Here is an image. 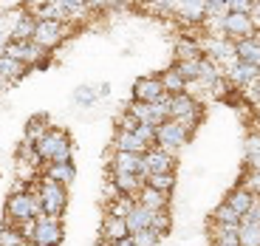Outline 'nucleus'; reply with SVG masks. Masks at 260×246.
Instances as JSON below:
<instances>
[{"label":"nucleus","instance_id":"45","mask_svg":"<svg viewBox=\"0 0 260 246\" xmlns=\"http://www.w3.org/2000/svg\"><path fill=\"white\" fill-rule=\"evenodd\" d=\"M96 88H99V97H102V99L111 97V82H99Z\"/></svg>","mask_w":260,"mask_h":246},{"label":"nucleus","instance_id":"37","mask_svg":"<svg viewBox=\"0 0 260 246\" xmlns=\"http://www.w3.org/2000/svg\"><path fill=\"white\" fill-rule=\"evenodd\" d=\"M238 184H241V187H246L252 195H257V198H260V170L243 167V173H241V178H238Z\"/></svg>","mask_w":260,"mask_h":246},{"label":"nucleus","instance_id":"30","mask_svg":"<svg viewBox=\"0 0 260 246\" xmlns=\"http://www.w3.org/2000/svg\"><path fill=\"white\" fill-rule=\"evenodd\" d=\"M238 235H241V246H260V221L243 218L241 227H238Z\"/></svg>","mask_w":260,"mask_h":246},{"label":"nucleus","instance_id":"28","mask_svg":"<svg viewBox=\"0 0 260 246\" xmlns=\"http://www.w3.org/2000/svg\"><path fill=\"white\" fill-rule=\"evenodd\" d=\"M161 82H164V88H167L170 97H173V94H184V91H187V79H184V74L176 68V63L161 71Z\"/></svg>","mask_w":260,"mask_h":246},{"label":"nucleus","instance_id":"2","mask_svg":"<svg viewBox=\"0 0 260 246\" xmlns=\"http://www.w3.org/2000/svg\"><path fill=\"white\" fill-rule=\"evenodd\" d=\"M37 153L43 156V162L51 164V162H71L74 159V142H71V133L62 128H51L46 136L37 142Z\"/></svg>","mask_w":260,"mask_h":246},{"label":"nucleus","instance_id":"39","mask_svg":"<svg viewBox=\"0 0 260 246\" xmlns=\"http://www.w3.org/2000/svg\"><path fill=\"white\" fill-rule=\"evenodd\" d=\"M130 238H133V243H136V246H161L164 235H158L156 229H142V232L130 235Z\"/></svg>","mask_w":260,"mask_h":246},{"label":"nucleus","instance_id":"42","mask_svg":"<svg viewBox=\"0 0 260 246\" xmlns=\"http://www.w3.org/2000/svg\"><path fill=\"white\" fill-rule=\"evenodd\" d=\"M14 227L23 232V238L28 240V243H34V232H37V218H28V221H23V224H14Z\"/></svg>","mask_w":260,"mask_h":246},{"label":"nucleus","instance_id":"12","mask_svg":"<svg viewBox=\"0 0 260 246\" xmlns=\"http://www.w3.org/2000/svg\"><path fill=\"white\" fill-rule=\"evenodd\" d=\"M223 34L229 40H246L257 34V23L252 20V14H241V12H229L226 14V23H223Z\"/></svg>","mask_w":260,"mask_h":246},{"label":"nucleus","instance_id":"20","mask_svg":"<svg viewBox=\"0 0 260 246\" xmlns=\"http://www.w3.org/2000/svg\"><path fill=\"white\" fill-rule=\"evenodd\" d=\"M238 227H241V224H221V221H209V243H241Z\"/></svg>","mask_w":260,"mask_h":246},{"label":"nucleus","instance_id":"46","mask_svg":"<svg viewBox=\"0 0 260 246\" xmlns=\"http://www.w3.org/2000/svg\"><path fill=\"white\" fill-rule=\"evenodd\" d=\"M209 3V12L212 9H229V0H207Z\"/></svg>","mask_w":260,"mask_h":246},{"label":"nucleus","instance_id":"48","mask_svg":"<svg viewBox=\"0 0 260 246\" xmlns=\"http://www.w3.org/2000/svg\"><path fill=\"white\" fill-rule=\"evenodd\" d=\"M130 3H136V0H113V6H130Z\"/></svg>","mask_w":260,"mask_h":246},{"label":"nucleus","instance_id":"8","mask_svg":"<svg viewBox=\"0 0 260 246\" xmlns=\"http://www.w3.org/2000/svg\"><path fill=\"white\" fill-rule=\"evenodd\" d=\"M221 68H223V74L229 77V82H232L238 91L246 88L249 82H254V79H260V65L257 63H249V59H241L238 54L229 57Z\"/></svg>","mask_w":260,"mask_h":246},{"label":"nucleus","instance_id":"47","mask_svg":"<svg viewBox=\"0 0 260 246\" xmlns=\"http://www.w3.org/2000/svg\"><path fill=\"white\" fill-rule=\"evenodd\" d=\"M252 20L257 23V28H260V0H257V6H254V12H252Z\"/></svg>","mask_w":260,"mask_h":246},{"label":"nucleus","instance_id":"6","mask_svg":"<svg viewBox=\"0 0 260 246\" xmlns=\"http://www.w3.org/2000/svg\"><path fill=\"white\" fill-rule=\"evenodd\" d=\"M192 139V130L187 128V125L176 122V119H167L164 125H158L156 128V144L158 147H164L167 153L178 156L184 147H187V142Z\"/></svg>","mask_w":260,"mask_h":246},{"label":"nucleus","instance_id":"10","mask_svg":"<svg viewBox=\"0 0 260 246\" xmlns=\"http://www.w3.org/2000/svg\"><path fill=\"white\" fill-rule=\"evenodd\" d=\"M167 97L170 94L161 82V74H144L133 82V99H139V102H161Z\"/></svg>","mask_w":260,"mask_h":246},{"label":"nucleus","instance_id":"41","mask_svg":"<svg viewBox=\"0 0 260 246\" xmlns=\"http://www.w3.org/2000/svg\"><path fill=\"white\" fill-rule=\"evenodd\" d=\"M139 125H142V122H139V119L133 116V113H130L127 108H124L122 113H119V122H116V128H119V130H136Z\"/></svg>","mask_w":260,"mask_h":246},{"label":"nucleus","instance_id":"19","mask_svg":"<svg viewBox=\"0 0 260 246\" xmlns=\"http://www.w3.org/2000/svg\"><path fill=\"white\" fill-rule=\"evenodd\" d=\"M173 57H176V59H198V57H204L201 37H192V34H178L176 43H173Z\"/></svg>","mask_w":260,"mask_h":246},{"label":"nucleus","instance_id":"26","mask_svg":"<svg viewBox=\"0 0 260 246\" xmlns=\"http://www.w3.org/2000/svg\"><path fill=\"white\" fill-rule=\"evenodd\" d=\"M51 128H54L51 119H48L46 113H37V116H31L26 122V133H23V139H26V142H31V144H37Z\"/></svg>","mask_w":260,"mask_h":246},{"label":"nucleus","instance_id":"43","mask_svg":"<svg viewBox=\"0 0 260 246\" xmlns=\"http://www.w3.org/2000/svg\"><path fill=\"white\" fill-rule=\"evenodd\" d=\"M85 3L93 9V14L105 12V9H113V0H85Z\"/></svg>","mask_w":260,"mask_h":246},{"label":"nucleus","instance_id":"16","mask_svg":"<svg viewBox=\"0 0 260 246\" xmlns=\"http://www.w3.org/2000/svg\"><path fill=\"white\" fill-rule=\"evenodd\" d=\"M28 71H31V68H28L26 63H20V59L9 57V54L0 57V77H3V88H14V85L26 77Z\"/></svg>","mask_w":260,"mask_h":246},{"label":"nucleus","instance_id":"25","mask_svg":"<svg viewBox=\"0 0 260 246\" xmlns=\"http://www.w3.org/2000/svg\"><path fill=\"white\" fill-rule=\"evenodd\" d=\"M37 20H40V17L31 12V9H28V12L17 20V26H14L12 32L6 34V40H34V32H37Z\"/></svg>","mask_w":260,"mask_h":246},{"label":"nucleus","instance_id":"40","mask_svg":"<svg viewBox=\"0 0 260 246\" xmlns=\"http://www.w3.org/2000/svg\"><path fill=\"white\" fill-rule=\"evenodd\" d=\"M158 235H167L170 232V209H161V212H153V227Z\"/></svg>","mask_w":260,"mask_h":246},{"label":"nucleus","instance_id":"24","mask_svg":"<svg viewBox=\"0 0 260 246\" xmlns=\"http://www.w3.org/2000/svg\"><path fill=\"white\" fill-rule=\"evenodd\" d=\"M223 201H226L229 207H232L235 212H238V215L243 218V215H246L249 209L254 207V201H257V195H252L246 187H241V184H238V187H235V190H232V193H229Z\"/></svg>","mask_w":260,"mask_h":246},{"label":"nucleus","instance_id":"13","mask_svg":"<svg viewBox=\"0 0 260 246\" xmlns=\"http://www.w3.org/2000/svg\"><path fill=\"white\" fill-rule=\"evenodd\" d=\"M207 14H209L207 0H178L173 17H178L181 23H187V26H204Z\"/></svg>","mask_w":260,"mask_h":246},{"label":"nucleus","instance_id":"22","mask_svg":"<svg viewBox=\"0 0 260 246\" xmlns=\"http://www.w3.org/2000/svg\"><path fill=\"white\" fill-rule=\"evenodd\" d=\"M243 167L260 170V130L252 128L243 139Z\"/></svg>","mask_w":260,"mask_h":246},{"label":"nucleus","instance_id":"44","mask_svg":"<svg viewBox=\"0 0 260 246\" xmlns=\"http://www.w3.org/2000/svg\"><path fill=\"white\" fill-rule=\"evenodd\" d=\"M23 3H26V6L31 9V12H37L40 6H46V3H51V0H23Z\"/></svg>","mask_w":260,"mask_h":246},{"label":"nucleus","instance_id":"49","mask_svg":"<svg viewBox=\"0 0 260 246\" xmlns=\"http://www.w3.org/2000/svg\"><path fill=\"white\" fill-rule=\"evenodd\" d=\"M212 246H241V243H212Z\"/></svg>","mask_w":260,"mask_h":246},{"label":"nucleus","instance_id":"35","mask_svg":"<svg viewBox=\"0 0 260 246\" xmlns=\"http://www.w3.org/2000/svg\"><path fill=\"white\" fill-rule=\"evenodd\" d=\"M26 12H28V6H26V3H17V6H9L6 12H3V20H0V23H3V32H6V34L12 32V28L17 26V20L23 17Z\"/></svg>","mask_w":260,"mask_h":246},{"label":"nucleus","instance_id":"5","mask_svg":"<svg viewBox=\"0 0 260 246\" xmlns=\"http://www.w3.org/2000/svg\"><path fill=\"white\" fill-rule=\"evenodd\" d=\"M3 54L26 63L28 68H46L51 63V51L43 48L40 43H34V40H6L3 43Z\"/></svg>","mask_w":260,"mask_h":246},{"label":"nucleus","instance_id":"38","mask_svg":"<svg viewBox=\"0 0 260 246\" xmlns=\"http://www.w3.org/2000/svg\"><path fill=\"white\" fill-rule=\"evenodd\" d=\"M209 221H221V224H241V215L235 212L232 207H229L226 201H221V204H218V207H215V212H212V218Z\"/></svg>","mask_w":260,"mask_h":246},{"label":"nucleus","instance_id":"17","mask_svg":"<svg viewBox=\"0 0 260 246\" xmlns=\"http://www.w3.org/2000/svg\"><path fill=\"white\" fill-rule=\"evenodd\" d=\"M111 150H127V153H147L150 144L139 136L136 130H119L113 133V142H111Z\"/></svg>","mask_w":260,"mask_h":246},{"label":"nucleus","instance_id":"36","mask_svg":"<svg viewBox=\"0 0 260 246\" xmlns=\"http://www.w3.org/2000/svg\"><path fill=\"white\" fill-rule=\"evenodd\" d=\"M173 63H176V68L184 74L187 82H192V79L201 77V57L198 59H173Z\"/></svg>","mask_w":260,"mask_h":246},{"label":"nucleus","instance_id":"11","mask_svg":"<svg viewBox=\"0 0 260 246\" xmlns=\"http://www.w3.org/2000/svg\"><path fill=\"white\" fill-rule=\"evenodd\" d=\"M65 240V227L62 218H54L48 212L37 215V232H34V243H54L59 246Z\"/></svg>","mask_w":260,"mask_h":246},{"label":"nucleus","instance_id":"29","mask_svg":"<svg viewBox=\"0 0 260 246\" xmlns=\"http://www.w3.org/2000/svg\"><path fill=\"white\" fill-rule=\"evenodd\" d=\"M136 201L139 198H133V195H119V198H113V201H105L102 207H105V212L119 215V218H127L130 209L136 207Z\"/></svg>","mask_w":260,"mask_h":246},{"label":"nucleus","instance_id":"18","mask_svg":"<svg viewBox=\"0 0 260 246\" xmlns=\"http://www.w3.org/2000/svg\"><path fill=\"white\" fill-rule=\"evenodd\" d=\"M108 181L116 184V190H119L122 195H133V198H139V193L144 190L147 178H142V175H133V173H113V170H108Z\"/></svg>","mask_w":260,"mask_h":246},{"label":"nucleus","instance_id":"21","mask_svg":"<svg viewBox=\"0 0 260 246\" xmlns=\"http://www.w3.org/2000/svg\"><path fill=\"white\" fill-rule=\"evenodd\" d=\"M139 204H144L150 212H161V209H170V193H161V190L144 184V190L139 193Z\"/></svg>","mask_w":260,"mask_h":246},{"label":"nucleus","instance_id":"15","mask_svg":"<svg viewBox=\"0 0 260 246\" xmlns=\"http://www.w3.org/2000/svg\"><path fill=\"white\" fill-rule=\"evenodd\" d=\"M124 238H130L127 218H119V215L105 212L102 224H99V240H124Z\"/></svg>","mask_w":260,"mask_h":246},{"label":"nucleus","instance_id":"34","mask_svg":"<svg viewBox=\"0 0 260 246\" xmlns=\"http://www.w3.org/2000/svg\"><path fill=\"white\" fill-rule=\"evenodd\" d=\"M147 184L161 190V193H173L178 181H176V173H156V175H147Z\"/></svg>","mask_w":260,"mask_h":246},{"label":"nucleus","instance_id":"7","mask_svg":"<svg viewBox=\"0 0 260 246\" xmlns=\"http://www.w3.org/2000/svg\"><path fill=\"white\" fill-rule=\"evenodd\" d=\"M74 26H68V23H62V20H37V32H34V43H40L43 48H48V51H54V48H59L68 40V34H71Z\"/></svg>","mask_w":260,"mask_h":246},{"label":"nucleus","instance_id":"51","mask_svg":"<svg viewBox=\"0 0 260 246\" xmlns=\"http://www.w3.org/2000/svg\"><path fill=\"white\" fill-rule=\"evenodd\" d=\"M254 37H257V40H260V28H257V34H254Z\"/></svg>","mask_w":260,"mask_h":246},{"label":"nucleus","instance_id":"27","mask_svg":"<svg viewBox=\"0 0 260 246\" xmlns=\"http://www.w3.org/2000/svg\"><path fill=\"white\" fill-rule=\"evenodd\" d=\"M127 227H130V235L142 232V229H150L153 227V212L136 201V207L130 209V215H127Z\"/></svg>","mask_w":260,"mask_h":246},{"label":"nucleus","instance_id":"23","mask_svg":"<svg viewBox=\"0 0 260 246\" xmlns=\"http://www.w3.org/2000/svg\"><path fill=\"white\" fill-rule=\"evenodd\" d=\"M43 175H48V178H54V181L65 184V187H71L74 178H77V167H74V159H71V162H51V164H46Z\"/></svg>","mask_w":260,"mask_h":246},{"label":"nucleus","instance_id":"33","mask_svg":"<svg viewBox=\"0 0 260 246\" xmlns=\"http://www.w3.org/2000/svg\"><path fill=\"white\" fill-rule=\"evenodd\" d=\"M0 246H31L23 232H20L14 224H3V235H0Z\"/></svg>","mask_w":260,"mask_h":246},{"label":"nucleus","instance_id":"31","mask_svg":"<svg viewBox=\"0 0 260 246\" xmlns=\"http://www.w3.org/2000/svg\"><path fill=\"white\" fill-rule=\"evenodd\" d=\"M71 99L77 108H93L102 97H99V88H93V85H79L77 91L71 94Z\"/></svg>","mask_w":260,"mask_h":246},{"label":"nucleus","instance_id":"3","mask_svg":"<svg viewBox=\"0 0 260 246\" xmlns=\"http://www.w3.org/2000/svg\"><path fill=\"white\" fill-rule=\"evenodd\" d=\"M34 190L40 195L43 212L54 215V218H62L65 209H68V187L54 181V178H48V175H40V181L34 184Z\"/></svg>","mask_w":260,"mask_h":246},{"label":"nucleus","instance_id":"32","mask_svg":"<svg viewBox=\"0 0 260 246\" xmlns=\"http://www.w3.org/2000/svg\"><path fill=\"white\" fill-rule=\"evenodd\" d=\"M235 48H238V57H241V59H249V63H257L260 65V40L257 37L238 40Z\"/></svg>","mask_w":260,"mask_h":246},{"label":"nucleus","instance_id":"14","mask_svg":"<svg viewBox=\"0 0 260 246\" xmlns=\"http://www.w3.org/2000/svg\"><path fill=\"white\" fill-rule=\"evenodd\" d=\"M144 162H147V175H156V173H176L178 156H173V153H167L164 147L153 144V147L144 153Z\"/></svg>","mask_w":260,"mask_h":246},{"label":"nucleus","instance_id":"4","mask_svg":"<svg viewBox=\"0 0 260 246\" xmlns=\"http://www.w3.org/2000/svg\"><path fill=\"white\" fill-rule=\"evenodd\" d=\"M170 119H176V122L187 125L189 130H198V125L204 122V102L201 99H195L192 94H173L170 97Z\"/></svg>","mask_w":260,"mask_h":246},{"label":"nucleus","instance_id":"9","mask_svg":"<svg viewBox=\"0 0 260 246\" xmlns=\"http://www.w3.org/2000/svg\"><path fill=\"white\" fill-rule=\"evenodd\" d=\"M108 170H113V173H133V175H142V178H147V162H144V153L111 150Z\"/></svg>","mask_w":260,"mask_h":246},{"label":"nucleus","instance_id":"50","mask_svg":"<svg viewBox=\"0 0 260 246\" xmlns=\"http://www.w3.org/2000/svg\"><path fill=\"white\" fill-rule=\"evenodd\" d=\"M31 246H54V243H31Z\"/></svg>","mask_w":260,"mask_h":246},{"label":"nucleus","instance_id":"1","mask_svg":"<svg viewBox=\"0 0 260 246\" xmlns=\"http://www.w3.org/2000/svg\"><path fill=\"white\" fill-rule=\"evenodd\" d=\"M43 212V204H40L37 190H12L6 195V207H3V215H6V224H23L28 218H37Z\"/></svg>","mask_w":260,"mask_h":246}]
</instances>
